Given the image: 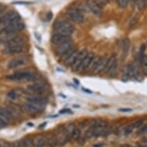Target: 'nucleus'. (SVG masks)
Returning a JSON list of instances; mask_svg holds the SVG:
<instances>
[{"mask_svg":"<svg viewBox=\"0 0 147 147\" xmlns=\"http://www.w3.org/2000/svg\"><path fill=\"white\" fill-rule=\"evenodd\" d=\"M27 101L37 107L45 106L47 103V99L41 96H29L27 98Z\"/></svg>","mask_w":147,"mask_h":147,"instance_id":"12","label":"nucleus"},{"mask_svg":"<svg viewBox=\"0 0 147 147\" xmlns=\"http://www.w3.org/2000/svg\"><path fill=\"white\" fill-rule=\"evenodd\" d=\"M129 48H130V40H129V39H128V38H125V39H123V52L125 56L129 53Z\"/></svg>","mask_w":147,"mask_h":147,"instance_id":"21","label":"nucleus"},{"mask_svg":"<svg viewBox=\"0 0 147 147\" xmlns=\"http://www.w3.org/2000/svg\"></svg>","mask_w":147,"mask_h":147,"instance_id":"49","label":"nucleus"},{"mask_svg":"<svg viewBox=\"0 0 147 147\" xmlns=\"http://www.w3.org/2000/svg\"><path fill=\"white\" fill-rule=\"evenodd\" d=\"M83 91H85V92H87V93H89V94H92V92L91 90H89V89H82Z\"/></svg>","mask_w":147,"mask_h":147,"instance_id":"42","label":"nucleus"},{"mask_svg":"<svg viewBox=\"0 0 147 147\" xmlns=\"http://www.w3.org/2000/svg\"><path fill=\"white\" fill-rule=\"evenodd\" d=\"M46 125V123H44L43 125H42V124H41V125H39V129H41V128H42V127L43 128V127H44V126H45V125Z\"/></svg>","mask_w":147,"mask_h":147,"instance_id":"45","label":"nucleus"},{"mask_svg":"<svg viewBox=\"0 0 147 147\" xmlns=\"http://www.w3.org/2000/svg\"><path fill=\"white\" fill-rule=\"evenodd\" d=\"M72 46H73V42L72 39H69L66 42L57 46L56 49V53L58 56H63L65 53H67L68 51H69L71 49H72Z\"/></svg>","mask_w":147,"mask_h":147,"instance_id":"7","label":"nucleus"},{"mask_svg":"<svg viewBox=\"0 0 147 147\" xmlns=\"http://www.w3.org/2000/svg\"><path fill=\"white\" fill-rule=\"evenodd\" d=\"M140 61H141V65H142V71L146 75H147V56L143 55L140 57Z\"/></svg>","mask_w":147,"mask_h":147,"instance_id":"22","label":"nucleus"},{"mask_svg":"<svg viewBox=\"0 0 147 147\" xmlns=\"http://www.w3.org/2000/svg\"><path fill=\"white\" fill-rule=\"evenodd\" d=\"M26 51V48L23 46H13V47H5L3 49V53L4 54H9V55H13V54H20L23 53Z\"/></svg>","mask_w":147,"mask_h":147,"instance_id":"11","label":"nucleus"},{"mask_svg":"<svg viewBox=\"0 0 147 147\" xmlns=\"http://www.w3.org/2000/svg\"><path fill=\"white\" fill-rule=\"evenodd\" d=\"M136 5L139 9H142L143 7L146 5V0H137Z\"/></svg>","mask_w":147,"mask_h":147,"instance_id":"34","label":"nucleus"},{"mask_svg":"<svg viewBox=\"0 0 147 147\" xmlns=\"http://www.w3.org/2000/svg\"><path fill=\"white\" fill-rule=\"evenodd\" d=\"M0 147H1V144H0Z\"/></svg>","mask_w":147,"mask_h":147,"instance_id":"47","label":"nucleus"},{"mask_svg":"<svg viewBox=\"0 0 147 147\" xmlns=\"http://www.w3.org/2000/svg\"><path fill=\"white\" fill-rule=\"evenodd\" d=\"M134 129H135V125H134V124H131V125H128L127 127L125 129V132H124V133H125V135H130L131 133H133V131L134 130Z\"/></svg>","mask_w":147,"mask_h":147,"instance_id":"28","label":"nucleus"},{"mask_svg":"<svg viewBox=\"0 0 147 147\" xmlns=\"http://www.w3.org/2000/svg\"><path fill=\"white\" fill-rule=\"evenodd\" d=\"M36 79V76L29 72H25V71H20L12 74V75L7 76L6 80L10 81H33Z\"/></svg>","mask_w":147,"mask_h":147,"instance_id":"2","label":"nucleus"},{"mask_svg":"<svg viewBox=\"0 0 147 147\" xmlns=\"http://www.w3.org/2000/svg\"><path fill=\"white\" fill-rule=\"evenodd\" d=\"M58 138L56 137V136H53V137H51L50 139H49V140L48 145L50 147H55L56 145L58 144Z\"/></svg>","mask_w":147,"mask_h":147,"instance_id":"27","label":"nucleus"},{"mask_svg":"<svg viewBox=\"0 0 147 147\" xmlns=\"http://www.w3.org/2000/svg\"><path fill=\"white\" fill-rule=\"evenodd\" d=\"M6 125H7V123H6V122H5L4 119H3L1 116H0V128H4L6 126Z\"/></svg>","mask_w":147,"mask_h":147,"instance_id":"37","label":"nucleus"},{"mask_svg":"<svg viewBox=\"0 0 147 147\" xmlns=\"http://www.w3.org/2000/svg\"><path fill=\"white\" fill-rule=\"evenodd\" d=\"M61 114H65V113H71V111L69 109H62L60 111Z\"/></svg>","mask_w":147,"mask_h":147,"instance_id":"40","label":"nucleus"},{"mask_svg":"<svg viewBox=\"0 0 147 147\" xmlns=\"http://www.w3.org/2000/svg\"><path fill=\"white\" fill-rule=\"evenodd\" d=\"M107 60H108V59L106 58V56H100L99 60L97 62L96 65V66H95L93 70H92V72L97 74V73H99L102 70L105 69Z\"/></svg>","mask_w":147,"mask_h":147,"instance_id":"14","label":"nucleus"},{"mask_svg":"<svg viewBox=\"0 0 147 147\" xmlns=\"http://www.w3.org/2000/svg\"><path fill=\"white\" fill-rule=\"evenodd\" d=\"M11 147H20V144L19 142H15L14 144L12 145Z\"/></svg>","mask_w":147,"mask_h":147,"instance_id":"43","label":"nucleus"},{"mask_svg":"<svg viewBox=\"0 0 147 147\" xmlns=\"http://www.w3.org/2000/svg\"><path fill=\"white\" fill-rule=\"evenodd\" d=\"M80 136H81V131H80V129H78V128H75L74 130L72 131V133L70 134L71 138L74 140H78V139L80 137Z\"/></svg>","mask_w":147,"mask_h":147,"instance_id":"25","label":"nucleus"},{"mask_svg":"<svg viewBox=\"0 0 147 147\" xmlns=\"http://www.w3.org/2000/svg\"><path fill=\"white\" fill-rule=\"evenodd\" d=\"M17 95L16 93V92L12 90V91L9 92V93H8V97L9 98V99H15L16 98Z\"/></svg>","mask_w":147,"mask_h":147,"instance_id":"35","label":"nucleus"},{"mask_svg":"<svg viewBox=\"0 0 147 147\" xmlns=\"http://www.w3.org/2000/svg\"><path fill=\"white\" fill-rule=\"evenodd\" d=\"M29 89L36 93H42L45 91L46 87L44 85L40 84V83H35V84L30 85L29 86Z\"/></svg>","mask_w":147,"mask_h":147,"instance_id":"19","label":"nucleus"},{"mask_svg":"<svg viewBox=\"0 0 147 147\" xmlns=\"http://www.w3.org/2000/svg\"><path fill=\"white\" fill-rule=\"evenodd\" d=\"M27 62H28V59L26 56H19V57H16L11 59L8 63L7 66L9 69H12L15 68L25 65Z\"/></svg>","mask_w":147,"mask_h":147,"instance_id":"10","label":"nucleus"},{"mask_svg":"<svg viewBox=\"0 0 147 147\" xmlns=\"http://www.w3.org/2000/svg\"><path fill=\"white\" fill-rule=\"evenodd\" d=\"M103 146V143H99V144H95L93 147H102Z\"/></svg>","mask_w":147,"mask_h":147,"instance_id":"44","label":"nucleus"},{"mask_svg":"<svg viewBox=\"0 0 147 147\" xmlns=\"http://www.w3.org/2000/svg\"><path fill=\"white\" fill-rule=\"evenodd\" d=\"M74 81H75L76 84H80V82H78L77 80H76V79H74Z\"/></svg>","mask_w":147,"mask_h":147,"instance_id":"46","label":"nucleus"},{"mask_svg":"<svg viewBox=\"0 0 147 147\" xmlns=\"http://www.w3.org/2000/svg\"><path fill=\"white\" fill-rule=\"evenodd\" d=\"M20 144V147H30L32 144V140L31 138L27 137L22 140Z\"/></svg>","mask_w":147,"mask_h":147,"instance_id":"24","label":"nucleus"},{"mask_svg":"<svg viewBox=\"0 0 147 147\" xmlns=\"http://www.w3.org/2000/svg\"><path fill=\"white\" fill-rule=\"evenodd\" d=\"M132 109H129V108H121L119 109V112H123V113H129V112H132Z\"/></svg>","mask_w":147,"mask_h":147,"instance_id":"39","label":"nucleus"},{"mask_svg":"<svg viewBox=\"0 0 147 147\" xmlns=\"http://www.w3.org/2000/svg\"><path fill=\"white\" fill-rule=\"evenodd\" d=\"M20 20H21V16L20 14L15 10H11L3 15L2 18V24L8 26V25L20 22Z\"/></svg>","mask_w":147,"mask_h":147,"instance_id":"5","label":"nucleus"},{"mask_svg":"<svg viewBox=\"0 0 147 147\" xmlns=\"http://www.w3.org/2000/svg\"><path fill=\"white\" fill-rule=\"evenodd\" d=\"M117 2H118V5L119 7L122 9H125L129 3V0H117Z\"/></svg>","mask_w":147,"mask_h":147,"instance_id":"30","label":"nucleus"},{"mask_svg":"<svg viewBox=\"0 0 147 147\" xmlns=\"http://www.w3.org/2000/svg\"><path fill=\"white\" fill-rule=\"evenodd\" d=\"M95 57L94 54L93 53H89L87 54V56L85 57V59H83V61L81 63V65H80V68H79V69L78 71H80V72H82V71H84L85 69H88V67H89V65L91 64L92 61L93 59V58Z\"/></svg>","mask_w":147,"mask_h":147,"instance_id":"15","label":"nucleus"},{"mask_svg":"<svg viewBox=\"0 0 147 147\" xmlns=\"http://www.w3.org/2000/svg\"><path fill=\"white\" fill-rule=\"evenodd\" d=\"M69 39V36H64V35H61L59 33H55L52 37L51 41L54 45H60V44L65 42L67 40Z\"/></svg>","mask_w":147,"mask_h":147,"instance_id":"16","label":"nucleus"},{"mask_svg":"<svg viewBox=\"0 0 147 147\" xmlns=\"http://www.w3.org/2000/svg\"><path fill=\"white\" fill-rule=\"evenodd\" d=\"M23 107H24L25 110L30 114H37L39 113V107L34 106V105L29 103V102L24 104Z\"/></svg>","mask_w":147,"mask_h":147,"instance_id":"20","label":"nucleus"},{"mask_svg":"<svg viewBox=\"0 0 147 147\" xmlns=\"http://www.w3.org/2000/svg\"><path fill=\"white\" fill-rule=\"evenodd\" d=\"M142 124H143V119H139V120H137L134 123L135 128H140Z\"/></svg>","mask_w":147,"mask_h":147,"instance_id":"36","label":"nucleus"},{"mask_svg":"<svg viewBox=\"0 0 147 147\" xmlns=\"http://www.w3.org/2000/svg\"><path fill=\"white\" fill-rule=\"evenodd\" d=\"M25 29V24L22 22H20L14 24H10L8 26H5L3 28L0 33L3 34V36H11V35H14V34L19 32L22 31Z\"/></svg>","mask_w":147,"mask_h":147,"instance_id":"4","label":"nucleus"},{"mask_svg":"<svg viewBox=\"0 0 147 147\" xmlns=\"http://www.w3.org/2000/svg\"><path fill=\"white\" fill-rule=\"evenodd\" d=\"M116 69H117V56L115 54H113L110 56V58L108 59L106 68L104 70L107 73L111 74L116 71Z\"/></svg>","mask_w":147,"mask_h":147,"instance_id":"8","label":"nucleus"},{"mask_svg":"<svg viewBox=\"0 0 147 147\" xmlns=\"http://www.w3.org/2000/svg\"><path fill=\"white\" fill-rule=\"evenodd\" d=\"M136 20H137V18H136V17H133V18L130 20V21H129V26H133V25L135 24L136 22Z\"/></svg>","mask_w":147,"mask_h":147,"instance_id":"38","label":"nucleus"},{"mask_svg":"<svg viewBox=\"0 0 147 147\" xmlns=\"http://www.w3.org/2000/svg\"><path fill=\"white\" fill-rule=\"evenodd\" d=\"M0 116L6 123L11 121L12 119V118H13V115L12 114V113L9 110H8L7 109L3 108V107H0Z\"/></svg>","mask_w":147,"mask_h":147,"instance_id":"17","label":"nucleus"},{"mask_svg":"<svg viewBox=\"0 0 147 147\" xmlns=\"http://www.w3.org/2000/svg\"><path fill=\"white\" fill-rule=\"evenodd\" d=\"M87 54H88V52H87L86 50H85V49L80 51V53H79V55H78L76 59L75 63H74V64L72 65V69L74 70V71L78 72V69H79V68H80L81 63H82V62L85 59V57L87 56Z\"/></svg>","mask_w":147,"mask_h":147,"instance_id":"13","label":"nucleus"},{"mask_svg":"<svg viewBox=\"0 0 147 147\" xmlns=\"http://www.w3.org/2000/svg\"><path fill=\"white\" fill-rule=\"evenodd\" d=\"M95 2L98 4L101 8L106 6L109 3V0H94Z\"/></svg>","mask_w":147,"mask_h":147,"instance_id":"32","label":"nucleus"},{"mask_svg":"<svg viewBox=\"0 0 147 147\" xmlns=\"http://www.w3.org/2000/svg\"><path fill=\"white\" fill-rule=\"evenodd\" d=\"M54 28H55L56 33H59L66 36H70L75 31L74 26L65 20L56 21L54 25Z\"/></svg>","mask_w":147,"mask_h":147,"instance_id":"1","label":"nucleus"},{"mask_svg":"<svg viewBox=\"0 0 147 147\" xmlns=\"http://www.w3.org/2000/svg\"><path fill=\"white\" fill-rule=\"evenodd\" d=\"M79 53H80V51L77 50V49H74L73 52L70 54L69 56V57L65 60V65L72 66V65L74 64V63H75V61L76 59V58H77Z\"/></svg>","mask_w":147,"mask_h":147,"instance_id":"18","label":"nucleus"},{"mask_svg":"<svg viewBox=\"0 0 147 147\" xmlns=\"http://www.w3.org/2000/svg\"><path fill=\"white\" fill-rule=\"evenodd\" d=\"M129 69H128V65H125V68L123 69V80H129Z\"/></svg>","mask_w":147,"mask_h":147,"instance_id":"29","label":"nucleus"},{"mask_svg":"<svg viewBox=\"0 0 147 147\" xmlns=\"http://www.w3.org/2000/svg\"><path fill=\"white\" fill-rule=\"evenodd\" d=\"M0 42H2L5 44V47H13V46H23L26 43V39L21 36H13L8 39H5L3 36L0 39Z\"/></svg>","mask_w":147,"mask_h":147,"instance_id":"3","label":"nucleus"},{"mask_svg":"<svg viewBox=\"0 0 147 147\" xmlns=\"http://www.w3.org/2000/svg\"><path fill=\"white\" fill-rule=\"evenodd\" d=\"M86 6L92 14L97 17L102 16V8L97 4L94 0H86Z\"/></svg>","mask_w":147,"mask_h":147,"instance_id":"9","label":"nucleus"},{"mask_svg":"<svg viewBox=\"0 0 147 147\" xmlns=\"http://www.w3.org/2000/svg\"><path fill=\"white\" fill-rule=\"evenodd\" d=\"M147 133V125H143L142 127H140V129H139V130L137 131V135H142L144 133Z\"/></svg>","mask_w":147,"mask_h":147,"instance_id":"33","label":"nucleus"},{"mask_svg":"<svg viewBox=\"0 0 147 147\" xmlns=\"http://www.w3.org/2000/svg\"><path fill=\"white\" fill-rule=\"evenodd\" d=\"M129 3H130V5L132 7H134L136 3H137V0H129Z\"/></svg>","mask_w":147,"mask_h":147,"instance_id":"41","label":"nucleus"},{"mask_svg":"<svg viewBox=\"0 0 147 147\" xmlns=\"http://www.w3.org/2000/svg\"><path fill=\"white\" fill-rule=\"evenodd\" d=\"M113 1H116V0H113Z\"/></svg>","mask_w":147,"mask_h":147,"instance_id":"48","label":"nucleus"},{"mask_svg":"<svg viewBox=\"0 0 147 147\" xmlns=\"http://www.w3.org/2000/svg\"><path fill=\"white\" fill-rule=\"evenodd\" d=\"M5 9H6V6L4 5H0V25L2 24V18H3V15L5 14Z\"/></svg>","mask_w":147,"mask_h":147,"instance_id":"31","label":"nucleus"},{"mask_svg":"<svg viewBox=\"0 0 147 147\" xmlns=\"http://www.w3.org/2000/svg\"><path fill=\"white\" fill-rule=\"evenodd\" d=\"M75 125L73 123H69V124H68L66 125L65 128H64V132H65V134H71L72 132L74 130V129H75Z\"/></svg>","mask_w":147,"mask_h":147,"instance_id":"26","label":"nucleus"},{"mask_svg":"<svg viewBox=\"0 0 147 147\" xmlns=\"http://www.w3.org/2000/svg\"><path fill=\"white\" fill-rule=\"evenodd\" d=\"M46 140L44 136H39L36 139L35 142V146L36 147H43L46 144Z\"/></svg>","mask_w":147,"mask_h":147,"instance_id":"23","label":"nucleus"},{"mask_svg":"<svg viewBox=\"0 0 147 147\" xmlns=\"http://www.w3.org/2000/svg\"><path fill=\"white\" fill-rule=\"evenodd\" d=\"M66 15L69 17V19L71 20L72 21L77 23H82L84 22L85 20V16L82 13L81 10L78 9H69L67 10Z\"/></svg>","mask_w":147,"mask_h":147,"instance_id":"6","label":"nucleus"}]
</instances>
